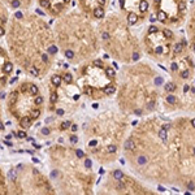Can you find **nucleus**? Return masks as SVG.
Instances as JSON below:
<instances>
[{
  "instance_id": "4468645a",
  "label": "nucleus",
  "mask_w": 195,
  "mask_h": 195,
  "mask_svg": "<svg viewBox=\"0 0 195 195\" xmlns=\"http://www.w3.org/2000/svg\"><path fill=\"white\" fill-rule=\"evenodd\" d=\"M98 194L112 195H156L157 192L144 183L137 174H130L120 168L109 169L98 187Z\"/></svg>"
},
{
  "instance_id": "6ab92c4d",
  "label": "nucleus",
  "mask_w": 195,
  "mask_h": 195,
  "mask_svg": "<svg viewBox=\"0 0 195 195\" xmlns=\"http://www.w3.org/2000/svg\"><path fill=\"white\" fill-rule=\"evenodd\" d=\"M14 61L10 57L9 52L7 48L1 47L0 48V85L1 90L4 91L8 86L10 77L13 74V68H14Z\"/></svg>"
},
{
  "instance_id": "0eeeda50",
  "label": "nucleus",
  "mask_w": 195,
  "mask_h": 195,
  "mask_svg": "<svg viewBox=\"0 0 195 195\" xmlns=\"http://www.w3.org/2000/svg\"><path fill=\"white\" fill-rule=\"evenodd\" d=\"M57 47L70 65H79L99 55L101 47L98 27L79 10H69L53 25Z\"/></svg>"
},
{
  "instance_id": "412c9836",
  "label": "nucleus",
  "mask_w": 195,
  "mask_h": 195,
  "mask_svg": "<svg viewBox=\"0 0 195 195\" xmlns=\"http://www.w3.org/2000/svg\"><path fill=\"white\" fill-rule=\"evenodd\" d=\"M34 1L35 0H1V4L12 10H27Z\"/></svg>"
},
{
  "instance_id": "39448f33",
  "label": "nucleus",
  "mask_w": 195,
  "mask_h": 195,
  "mask_svg": "<svg viewBox=\"0 0 195 195\" xmlns=\"http://www.w3.org/2000/svg\"><path fill=\"white\" fill-rule=\"evenodd\" d=\"M130 133V116L120 109H105L86 120L82 127L85 151L100 165L120 157Z\"/></svg>"
},
{
  "instance_id": "dca6fc26",
  "label": "nucleus",
  "mask_w": 195,
  "mask_h": 195,
  "mask_svg": "<svg viewBox=\"0 0 195 195\" xmlns=\"http://www.w3.org/2000/svg\"><path fill=\"white\" fill-rule=\"evenodd\" d=\"M120 13L131 26L142 25L152 13L151 0H118Z\"/></svg>"
},
{
  "instance_id": "4be33fe9",
  "label": "nucleus",
  "mask_w": 195,
  "mask_h": 195,
  "mask_svg": "<svg viewBox=\"0 0 195 195\" xmlns=\"http://www.w3.org/2000/svg\"><path fill=\"white\" fill-rule=\"evenodd\" d=\"M0 12H1V31H4L8 25V22H9L10 16H9V12H8V8L5 7L4 4H1Z\"/></svg>"
},
{
  "instance_id": "ddd939ff",
  "label": "nucleus",
  "mask_w": 195,
  "mask_h": 195,
  "mask_svg": "<svg viewBox=\"0 0 195 195\" xmlns=\"http://www.w3.org/2000/svg\"><path fill=\"white\" fill-rule=\"evenodd\" d=\"M144 55L160 65H166L174 57L181 36L164 25H150L142 33Z\"/></svg>"
},
{
  "instance_id": "7ed1b4c3",
  "label": "nucleus",
  "mask_w": 195,
  "mask_h": 195,
  "mask_svg": "<svg viewBox=\"0 0 195 195\" xmlns=\"http://www.w3.org/2000/svg\"><path fill=\"white\" fill-rule=\"evenodd\" d=\"M165 79L148 61L122 65L114 95L120 111L133 117H147L161 108V92Z\"/></svg>"
},
{
  "instance_id": "6e6552de",
  "label": "nucleus",
  "mask_w": 195,
  "mask_h": 195,
  "mask_svg": "<svg viewBox=\"0 0 195 195\" xmlns=\"http://www.w3.org/2000/svg\"><path fill=\"white\" fill-rule=\"evenodd\" d=\"M100 47L111 59L121 65H129L142 60V40L133 31V26L121 13H109L98 22Z\"/></svg>"
},
{
  "instance_id": "2eb2a0df",
  "label": "nucleus",
  "mask_w": 195,
  "mask_h": 195,
  "mask_svg": "<svg viewBox=\"0 0 195 195\" xmlns=\"http://www.w3.org/2000/svg\"><path fill=\"white\" fill-rule=\"evenodd\" d=\"M152 14L160 25L177 29L185 25L189 16V0H151Z\"/></svg>"
},
{
  "instance_id": "20e7f679",
  "label": "nucleus",
  "mask_w": 195,
  "mask_h": 195,
  "mask_svg": "<svg viewBox=\"0 0 195 195\" xmlns=\"http://www.w3.org/2000/svg\"><path fill=\"white\" fill-rule=\"evenodd\" d=\"M49 177L59 194L90 195L95 191L96 173L92 159L73 144L55 143L46 150Z\"/></svg>"
},
{
  "instance_id": "f257e3e1",
  "label": "nucleus",
  "mask_w": 195,
  "mask_h": 195,
  "mask_svg": "<svg viewBox=\"0 0 195 195\" xmlns=\"http://www.w3.org/2000/svg\"><path fill=\"white\" fill-rule=\"evenodd\" d=\"M134 174L150 183L195 191V116L151 114L134 125L124 144Z\"/></svg>"
},
{
  "instance_id": "9b49d317",
  "label": "nucleus",
  "mask_w": 195,
  "mask_h": 195,
  "mask_svg": "<svg viewBox=\"0 0 195 195\" xmlns=\"http://www.w3.org/2000/svg\"><path fill=\"white\" fill-rule=\"evenodd\" d=\"M0 192L3 195H55V187L51 177L42 172L36 165L27 161L13 164L4 172L1 168L0 174Z\"/></svg>"
},
{
  "instance_id": "a211bd4d",
  "label": "nucleus",
  "mask_w": 195,
  "mask_h": 195,
  "mask_svg": "<svg viewBox=\"0 0 195 195\" xmlns=\"http://www.w3.org/2000/svg\"><path fill=\"white\" fill-rule=\"evenodd\" d=\"M38 7L52 18H60L69 12L72 0H35Z\"/></svg>"
},
{
  "instance_id": "f03ea898",
  "label": "nucleus",
  "mask_w": 195,
  "mask_h": 195,
  "mask_svg": "<svg viewBox=\"0 0 195 195\" xmlns=\"http://www.w3.org/2000/svg\"><path fill=\"white\" fill-rule=\"evenodd\" d=\"M7 49L16 66L26 75L43 79L49 74L59 52L53 27L30 10H14L4 31Z\"/></svg>"
},
{
  "instance_id": "f3484780",
  "label": "nucleus",
  "mask_w": 195,
  "mask_h": 195,
  "mask_svg": "<svg viewBox=\"0 0 195 195\" xmlns=\"http://www.w3.org/2000/svg\"><path fill=\"white\" fill-rule=\"evenodd\" d=\"M78 10L94 22H100L107 16L109 0H75Z\"/></svg>"
},
{
  "instance_id": "423d86ee",
  "label": "nucleus",
  "mask_w": 195,
  "mask_h": 195,
  "mask_svg": "<svg viewBox=\"0 0 195 195\" xmlns=\"http://www.w3.org/2000/svg\"><path fill=\"white\" fill-rule=\"evenodd\" d=\"M187 43L181 36L174 57L166 64L169 81L161 92V109L165 113H195V60Z\"/></svg>"
},
{
  "instance_id": "1a4fd4ad",
  "label": "nucleus",
  "mask_w": 195,
  "mask_h": 195,
  "mask_svg": "<svg viewBox=\"0 0 195 195\" xmlns=\"http://www.w3.org/2000/svg\"><path fill=\"white\" fill-rule=\"evenodd\" d=\"M47 111V99L33 79H21L5 96V112L21 130H29Z\"/></svg>"
},
{
  "instance_id": "9d476101",
  "label": "nucleus",
  "mask_w": 195,
  "mask_h": 195,
  "mask_svg": "<svg viewBox=\"0 0 195 195\" xmlns=\"http://www.w3.org/2000/svg\"><path fill=\"white\" fill-rule=\"evenodd\" d=\"M75 78L83 98L87 100H107L117 92L118 73L108 61L98 56L78 65Z\"/></svg>"
},
{
  "instance_id": "f8f14e48",
  "label": "nucleus",
  "mask_w": 195,
  "mask_h": 195,
  "mask_svg": "<svg viewBox=\"0 0 195 195\" xmlns=\"http://www.w3.org/2000/svg\"><path fill=\"white\" fill-rule=\"evenodd\" d=\"M47 111L56 118L66 120L79 108L82 92L77 78L68 69H59L51 73L46 82Z\"/></svg>"
},
{
  "instance_id": "aec40b11",
  "label": "nucleus",
  "mask_w": 195,
  "mask_h": 195,
  "mask_svg": "<svg viewBox=\"0 0 195 195\" xmlns=\"http://www.w3.org/2000/svg\"><path fill=\"white\" fill-rule=\"evenodd\" d=\"M186 26V39L187 43L190 46V49L195 56V0L190 4L189 16H187V21L185 23Z\"/></svg>"
}]
</instances>
